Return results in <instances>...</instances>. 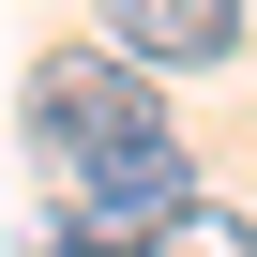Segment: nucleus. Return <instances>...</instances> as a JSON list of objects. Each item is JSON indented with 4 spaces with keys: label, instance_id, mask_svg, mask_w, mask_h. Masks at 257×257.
I'll list each match as a JSON object with an SVG mask.
<instances>
[{
    "label": "nucleus",
    "instance_id": "1",
    "mask_svg": "<svg viewBox=\"0 0 257 257\" xmlns=\"http://www.w3.org/2000/svg\"><path fill=\"white\" fill-rule=\"evenodd\" d=\"M152 61H121V46H61V61H31V152L76 182L91 152H121V137H152Z\"/></svg>",
    "mask_w": 257,
    "mask_h": 257
},
{
    "label": "nucleus",
    "instance_id": "2",
    "mask_svg": "<svg viewBox=\"0 0 257 257\" xmlns=\"http://www.w3.org/2000/svg\"><path fill=\"white\" fill-rule=\"evenodd\" d=\"M61 197H76V227H106V242H152V227H167V212L197 197V167H182V137L152 121V137H121V152H91V167H76Z\"/></svg>",
    "mask_w": 257,
    "mask_h": 257
},
{
    "label": "nucleus",
    "instance_id": "3",
    "mask_svg": "<svg viewBox=\"0 0 257 257\" xmlns=\"http://www.w3.org/2000/svg\"><path fill=\"white\" fill-rule=\"evenodd\" d=\"M106 46L152 76H212V61H242V0H106Z\"/></svg>",
    "mask_w": 257,
    "mask_h": 257
},
{
    "label": "nucleus",
    "instance_id": "4",
    "mask_svg": "<svg viewBox=\"0 0 257 257\" xmlns=\"http://www.w3.org/2000/svg\"><path fill=\"white\" fill-rule=\"evenodd\" d=\"M137 257H257V227H242L227 197H182V212H167V227H152Z\"/></svg>",
    "mask_w": 257,
    "mask_h": 257
},
{
    "label": "nucleus",
    "instance_id": "5",
    "mask_svg": "<svg viewBox=\"0 0 257 257\" xmlns=\"http://www.w3.org/2000/svg\"><path fill=\"white\" fill-rule=\"evenodd\" d=\"M46 257H137V242H106V227H61V242H46Z\"/></svg>",
    "mask_w": 257,
    "mask_h": 257
}]
</instances>
